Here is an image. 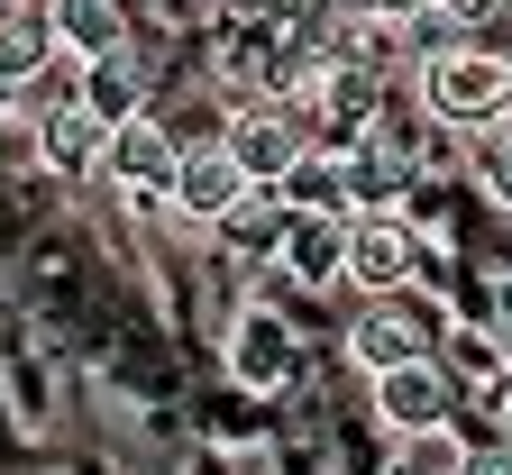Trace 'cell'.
<instances>
[{"label": "cell", "mask_w": 512, "mask_h": 475, "mask_svg": "<svg viewBox=\"0 0 512 475\" xmlns=\"http://www.w3.org/2000/svg\"><path fill=\"white\" fill-rule=\"evenodd\" d=\"M421 110L439 128H467V138H494L512 119V55L476 46V37H448L421 55Z\"/></svg>", "instance_id": "6da1fadb"}, {"label": "cell", "mask_w": 512, "mask_h": 475, "mask_svg": "<svg viewBox=\"0 0 512 475\" xmlns=\"http://www.w3.org/2000/svg\"><path fill=\"white\" fill-rule=\"evenodd\" d=\"M220 147L247 165V183H284V174L320 147V119H311L293 92H266V101H238V110H229Z\"/></svg>", "instance_id": "7a4b0ae2"}, {"label": "cell", "mask_w": 512, "mask_h": 475, "mask_svg": "<svg viewBox=\"0 0 512 475\" xmlns=\"http://www.w3.org/2000/svg\"><path fill=\"white\" fill-rule=\"evenodd\" d=\"M375 412L394 421L403 439L458 430V375H448L439 357H412V366H394V375H375Z\"/></svg>", "instance_id": "3957f363"}, {"label": "cell", "mask_w": 512, "mask_h": 475, "mask_svg": "<svg viewBox=\"0 0 512 475\" xmlns=\"http://www.w3.org/2000/svg\"><path fill=\"white\" fill-rule=\"evenodd\" d=\"M119 192H138V201H174V183H183V147H174V128H156V119H128V128H110V165H101Z\"/></svg>", "instance_id": "277c9868"}, {"label": "cell", "mask_w": 512, "mask_h": 475, "mask_svg": "<svg viewBox=\"0 0 512 475\" xmlns=\"http://www.w3.org/2000/svg\"><path fill=\"white\" fill-rule=\"evenodd\" d=\"M293 366H302V338H293V320L284 311H238V329H229V375L238 384H256V393H284L293 384Z\"/></svg>", "instance_id": "5b68a950"}, {"label": "cell", "mask_w": 512, "mask_h": 475, "mask_svg": "<svg viewBox=\"0 0 512 475\" xmlns=\"http://www.w3.org/2000/svg\"><path fill=\"white\" fill-rule=\"evenodd\" d=\"M412 357H430V320H421V302L403 311V302H384V311H357V329H348V366L375 384V375H394V366H412Z\"/></svg>", "instance_id": "8992f818"}, {"label": "cell", "mask_w": 512, "mask_h": 475, "mask_svg": "<svg viewBox=\"0 0 512 475\" xmlns=\"http://www.w3.org/2000/svg\"><path fill=\"white\" fill-rule=\"evenodd\" d=\"M412 275V229L394 211H357L348 220V284L357 293H403Z\"/></svg>", "instance_id": "52a82bcc"}, {"label": "cell", "mask_w": 512, "mask_h": 475, "mask_svg": "<svg viewBox=\"0 0 512 475\" xmlns=\"http://www.w3.org/2000/svg\"><path fill=\"white\" fill-rule=\"evenodd\" d=\"M247 192H256V183H247V165H238L220 138H211V147H183V183H174V211H183V220H211V229H220Z\"/></svg>", "instance_id": "ba28073f"}, {"label": "cell", "mask_w": 512, "mask_h": 475, "mask_svg": "<svg viewBox=\"0 0 512 475\" xmlns=\"http://www.w3.org/2000/svg\"><path fill=\"white\" fill-rule=\"evenodd\" d=\"M348 220H357V211H348ZM348 220H339V211H293V238H284L275 265H284L293 284H311V293L339 284V275H348Z\"/></svg>", "instance_id": "9c48e42d"}, {"label": "cell", "mask_w": 512, "mask_h": 475, "mask_svg": "<svg viewBox=\"0 0 512 475\" xmlns=\"http://www.w3.org/2000/svg\"><path fill=\"white\" fill-rule=\"evenodd\" d=\"M37 156H46V174H64V183L101 174V165H110V119H92L83 101L55 110V119H37Z\"/></svg>", "instance_id": "30bf717a"}, {"label": "cell", "mask_w": 512, "mask_h": 475, "mask_svg": "<svg viewBox=\"0 0 512 475\" xmlns=\"http://www.w3.org/2000/svg\"><path fill=\"white\" fill-rule=\"evenodd\" d=\"M83 110L110 119V128L147 119V64H138V46H119V55H92V64H83Z\"/></svg>", "instance_id": "8fae6325"}, {"label": "cell", "mask_w": 512, "mask_h": 475, "mask_svg": "<svg viewBox=\"0 0 512 475\" xmlns=\"http://www.w3.org/2000/svg\"><path fill=\"white\" fill-rule=\"evenodd\" d=\"M55 46L74 55V64L119 55L128 46V10H119V0H55Z\"/></svg>", "instance_id": "7c38bea8"}, {"label": "cell", "mask_w": 512, "mask_h": 475, "mask_svg": "<svg viewBox=\"0 0 512 475\" xmlns=\"http://www.w3.org/2000/svg\"><path fill=\"white\" fill-rule=\"evenodd\" d=\"M220 238H229L238 256H284V238H293V201H284L275 183H256L238 211L220 220Z\"/></svg>", "instance_id": "4fadbf2b"}, {"label": "cell", "mask_w": 512, "mask_h": 475, "mask_svg": "<svg viewBox=\"0 0 512 475\" xmlns=\"http://www.w3.org/2000/svg\"><path fill=\"white\" fill-rule=\"evenodd\" d=\"M275 192L293 201V211H339V220L357 211V192H348V156H339V147H311V156H302Z\"/></svg>", "instance_id": "5bb4252c"}, {"label": "cell", "mask_w": 512, "mask_h": 475, "mask_svg": "<svg viewBox=\"0 0 512 475\" xmlns=\"http://www.w3.org/2000/svg\"><path fill=\"white\" fill-rule=\"evenodd\" d=\"M448 375H485V384H503L512 357L494 348V329H485V320H467V329H448Z\"/></svg>", "instance_id": "9a60e30c"}, {"label": "cell", "mask_w": 512, "mask_h": 475, "mask_svg": "<svg viewBox=\"0 0 512 475\" xmlns=\"http://www.w3.org/2000/svg\"><path fill=\"white\" fill-rule=\"evenodd\" d=\"M458 466H467V439L458 430H421L403 448V475H458Z\"/></svg>", "instance_id": "2e32d148"}, {"label": "cell", "mask_w": 512, "mask_h": 475, "mask_svg": "<svg viewBox=\"0 0 512 475\" xmlns=\"http://www.w3.org/2000/svg\"><path fill=\"white\" fill-rule=\"evenodd\" d=\"M247 19H275V28H330L339 0H238Z\"/></svg>", "instance_id": "e0dca14e"}, {"label": "cell", "mask_w": 512, "mask_h": 475, "mask_svg": "<svg viewBox=\"0 0 512 475\" xmlns=\"http://www.w3.org/2000/svg\"><path fill=\"white\" fill-rule=\"evenodd\" d=\"M476 183H485V201H494V211H512V138H485Z\"/></svg>", "instance_id": "ac0fdd59"}, {"label": "cell", "mask_w": 512, "mask_h": 475, "mask_svg": "<svg viewBox=\"0 0 512 475\" xmlns=\"http://www.w3.org/2000/svg\"><path fill=\"white\" fill-rule=\"evenodd\" d=\"M485 329H494V348L512 357V275H503V284L485 293Z\"/></svg>", "instance_id": "d6986e66"}, {"label": "cell", "mask_w": 512, "mask_h": 475, "mask_svg": "<svg viewBox=\"0 0 512 475\" xmlns=\"http://www.w3.org/2000/svg\"><path fill=\"white\" fill-rule=\"evenodd\" d=\"M430 10H439V19H494L503 0H430Z\"/></svg>", "instance_id": "ffe728a7"}, {"label": "cell", "mask_w": 512, "mask_h": 475, "mask_svg": "<svg viewBox=\"0 0 512 475\" xmlns=\"http://www.w3.org/2000/svg\"><path fill=\"white\" fill-rule=\"evenodd\" d=\"M458 475H512V448H503V457H485V448H467V466H458Z\"/></svg>", "instance_id": "44dd1931"}, {"label": "cell", "mask_w": 512, "mask_h": 475, "mask_svg": "<svg viewBox=\"0 0 512 475\" xmlns=\"http://www.w3.org/2000/svg\"><path fill=\"white\" fill-rule=\"evenodd\" d=\"M494 421H503V448H512V375L494 384Z\"/></svg>", "instance_id": "7402d4cb"}, {"label": "cell", "mask_w": 512, "mask_h": 475, "mask_svg": "<svg viewBox=\"0 0 512 475\" xmlns=\"http://www.w3.org/2000/svg\"><path fill=\"white\" fill-rule=\"evenodd\" d=\"M494 138H512V119H503V128H494Z\"/></svg>", "instance_id": "603a6c76"}, {"label": "cell", "mask_w": 512, "mask_h": 475, "mask_svg": "<svg viewBox=\"0 0 512 475\" xmlns=\"http://www.w3.org/2000/svg\"><path fill=\"white\" fill-rule=\"evenodd\" d=\"M0 10H19V0H0Z\"/></svg>", "instance_id": "cb8c5ba5"}, {"label": "cell", "mask_w": 512, "mask_h": 475, "mask_svg": "<svg viewBox=\"0 0 512 475\" xmlns=\"http://www.w3.org/2000/svg\"><path fill=\"white\" fill-rule=\"evenodd\" d=\"M394 475H403V466H394Z\"/></svg>", "instance_id": "d4e9b609"}]
</instances>
